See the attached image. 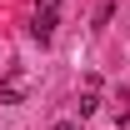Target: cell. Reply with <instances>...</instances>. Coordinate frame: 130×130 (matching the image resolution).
<instances>
[{"label":"cell","instance_id":"obj_1","mask_svg":"<svg viewBox=\"0 0 130 130\" xmlns=\"http://www.w3.org/2000/svg\"><path fill=\"white\" fill-rule=\"evenodd\" d=\"M55 25H60V0H40L35 5V20H30V35L45 45L50 35H55Z\"/></svg>","mask_w":130,"mask_h":130},{"label":"cell","instance_id":"obj_2","mask_svg":"<svg viewBox=\"0 0 130 130\" xmlns=\"http://www.w3.org/2000/svg\"><path fill=\"white\" fill-rule=\"evenodd\" d=\"M25 100V75L20 70H10L5 75V85H0V105H20Z\"/></svg>","mask_w":130,"mask_h":130},{"label":"cell","instance_id":"obj_3","mask_svg":"<svg viewBox=\"0 0 130 130\" xmlns=\"http://www.w3.org/2000/svg\"><path fill=\"white\" fill-rule=\"evenodd\" d=\"M75 110H80V120H90V115L100 110V95H95V90H85V95H80V105H75Z\"/></svg>","mask_w":130,"mask_h":130},{"label":"cell","instance_id":"obj_4","mask_svg":"<svg viewBox=\"0 0 130 130\" xmlns=\"http://www.w3.org/2000/svg\"><path fill=\"white\" fill-rule=\"evenodd\" d=\"M110 15H115V5H110V0H105V5H100V10H95V30H105V25H110Z\"/></svg>","mask_w":130,"mask_h":130},{"label":"cell","instance_id":"obj_5","mask_svg":"<svg viewBox=\"0 0 130 130\" xmlns=\"http://www.w3.org/2000/svg\"><path fill=\"white\" fill-rule=\"evenodd\" d=\"M50 130H80V120H60V125H50Z\"/></svg>","mask_w":130,"mask_h":130}]
</instances>
